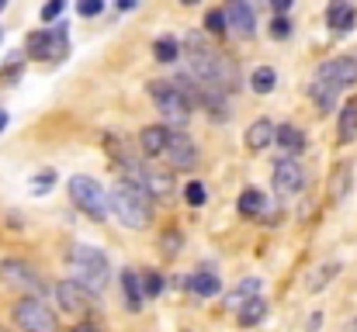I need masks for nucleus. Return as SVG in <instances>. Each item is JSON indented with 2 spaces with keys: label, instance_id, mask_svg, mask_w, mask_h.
<instances>
[{
  "label": "nucleus",
  "instance_id": "nucleus-1",
  "mask_svg": "<svg viewBox=\"0 0 357 332\" xmlns=\"http://www.w3.org/2000/svg\"><path fill=\"white\" fill-rule=\"evenodd\" d=\"M184 49H188L191 73H195L202 84H208V87H215V90H222V94H229V90L239 87V66L226 52L208 49L198 35H191V38L184 42Z\"/></svg>",
  "mask_w": 357,
  "mask_h": 332
},
{
  "label": "nucleus",
  "instance_id": "nucleus-2",
  "mask_svg": "<svg viewBox=\"0 0 357 332\" xmlns=\"http://www.w3.org/2000/svg\"><path fill=\"white\" fill-rule=\"evenodd\" d=\"M108 208L115 212V219L125 225V228H146L149 225V215H153V198L149 191L128 177V180H119L108 194Z\"/></svg>",
  "mask_w": 357,
  "mask_h": 332
},
{
  "label": "nucleus",
  "instance_id": "nucleus-3",
  "mask_svg": "<svg viewBox=\"0 0 357 332\" xmlns=\"http://www.w3.org/2000/svg\"><path fill=\"white\" fill-rule=\"evenodd\" d=\"M66 263H70V270H73V280L77 284H84L87 291H105L108 287V280H112V267H108V256L98 249V246H87V242H80V246H73L70 253H66Z\"/></svg>",
  "mask_w": 357,
  "mask_h": 332
},
{
  "label": "nucleus",
  "instance_id": "nucleus-4",
  "mask_svg": "<svg viewBox=\"0 0 357 332\" xmlns=\"http://www.w3.org/2000/svg\"><path fill=\"white\" fill-rule=\"evenodd\" d=\"M146 94L156 101V108L163 111V118H167V125H188V118H191V101L177 90V84L174 80H149L146 84Z\"/></svg>",
  "mask_w": 357,
  "mask_h": 332
},
{
  "label": "nucleus",
  "instance_id": "nucleus-5",
  "mask_svg": "<svg viewBox=\"0 0 357 332\" xmlns=\"http://www.w3.org/2000/svg\"><path fill=\"white\" fill-rule=\"evenodd\" d=\"M70 201H73V208H80L94 221H105V215H108V198L94 177H84V173L70 177Z\"/></svg>",
  "mask_w": 357,
  "mask_h": 332
},
{
  "label": "nucleus",
  "instance_id": "nucleus-6",
  "mask_svg": "<svg viewBox=\"0 0 357 332\" xmlns=\"http://www.w3.org/2000/svg\"><path fill=\"white\" fill-rule=\"evenodd\" d=\"M10 315H14L17 329H24V332H59L56 312H52L42 298H21Z\"/></svg>",
  "mask_w": 357,
  "mask_h": 332
},
{
  "label": "nucleus",
  "instance_id": "nucleus-7",
  "mask_svg": "<svg viewBox=\"0 0 357 332\" xmlns=\"http://www.w3.org/2000/svg\"><path fill=\"white\" fill-rule=\"evenodd\" d=\"M0 280L7 287H17V291L31 294V298H42L49 291V284L42 280V274L31 263H24V260H3L0 263Z\"/></svg>",
  "mask_w": 357,
  "mask_h": 332
},
{
  "label": "nucleus",
  "instance_id": "nucleus-8",
  "mask_svg": "<svg viewBox=\"0 0 357 332\" xmlns=\"http://www.w3.org/2000/svg\"><path fill=\"white\" fill-rule=\"evenodd\" d=\"M163 156H167L170 166H177V170H195V166H198V145L191 142V135H188L184 128H167Z\"/></svg>",
  "mask_w": 357,
  "mask_h": 332
},
{
  "label": "nucleus",
  "instance_id": "nucleus-9",
  "mask_svg": "<svg viewBox=\"0 0 357 332\" xmlns=\"http://www.w3.org/2000/svg\"><path fill=\"white\" fill-rule=\"evenodd\" d=\"M274 191L281 198H295L305 191V166L298 159H281L274 166Z\"/></svg>",
  "mask_w": 357,
  "mask_h": 332
},
{
  "label": "nucleus",
  "instance_id": "nucleus-10",
  "mask_svg": "<svg viewBox=\"0 0 357 332\" xmlns=\"http://www.w3.org/2000/svg\"><path fill=\"white\" fill-rule=\"evenodd\" d=\"M139 184L149 191V198H160V201H170L177 194V184H174V173L170 170H160V166H139L135 170Z\"/></svg>",
  "mask_w": 357,
  "mask_h": 332
},
{
  "label": "nucleus",
  "instance_id": "nucleus-11",
  "mask_svg": "<svg viewBox=\"0 0 357 332\" xmlns=\"http://www.w3.org/2000/svg\"><path fill=\"white\" fill-rule=\"evenodd\" d=\"M56 301L63 305V312H91V305H94V291H87L84 284H77L73 277L70 280H59L56 284Z\"/></svg>",
  "mask_w": 357,
  "mask_h": 332
},
{
  "label": "nucleus",
  "instance_id": "nucleus-12",
  "mask_svg": "<svg viewBox=\"0 0 357 332\" xmlns=\"http://www.w3.org/2000/svg\"><path fill=\"white\" fill-rule=\"evenodd\" d=\"M316 77H323V80H330V84H337V87L344 90V87L357 84V59H354V56H337V59H326V63L316 70Z\"/></svg>",
  "mask_w": 357,
  "mask_h": 332
},
{
  "label": "nucleus",
  "instance_id": "nucleus-13",
  "mask_svg": "<svg viewBox=\"0 0 357 332\" xmlns=\"http://www.w3.org/2000/svg\"><path fill=\"white\" fill-rule=\"evenodd\" d=\"M226 28H233L236 35L243 38H250L253 35V28H257V14H253V7H250V0H226Z\"/></svg>",
  "mask_w": 357,
  "mask_h": 332
},
{
  "label": "nucleus",
  "instance_id": "nucleus-14",
  "mask_svg": "<svg viewBox=\"0 0 357 332\" xmlns=\"http://www.w3.org/2000/svg\"><path fill=\"white\" fill-rule=\"evenodd\" d=\"M354 21H357V7L351 0H330V7H326V24H330L337 35L351 31Z\"/></svg>",
  "mask_w": 357,
  "mask_h": 332
},
{
  "label": "nucleus",
  "instance_id": "nucleus-15",
  "mask_svg": "<svg viewBox=\"0 0 357 332\" xmlns=\"http://www.w3.org/2000/svg\"><path fill=\"white\" fill-rule=\"evenodd\" d=\"M181 287L191 291V294H198V298H215L222 291V280L215 274H208V270H198L191 277H181Z\"/></svg>",
  "mask_w": 357,
  "mask_h": 332
},
{
  "label": "nucleus",
  "instance_id": "nucleus-16",
  "mask_svg": "<svg viewBox=\"0 0 357 332\" xmlns=\"http://www.w3.org/2000/svg\"><path fill=\"white\" fill-rule=\"evenodd\" d=\"M167 128H170V125H146V128L139 132V149H142V156H149V159L163 156V145H167Z\"/></svg>",
  "mask_w": 357,
  "mask_h": 332
},
{
  "label": "nucleus",
  "instance_id": "nucleus-17",
  "mask_svg": "<svg viewBox=\"0 0 357 332\" xmlns=\"http://www.w3.org/2000/svg\"><path fill=\"white\" fill-rule=\"evenodd\" d=\"M309 97H312V104L323 111H333L337 108V97H340V87L337 84H330V80H323V77H316L312 84H309Z\"/></svg>",
  "mask_w": 357,
  "mask_h": 332
},
{
  "label": "nucleus",
  "instance_id": "nucleus-18",
  "mask_svg": "<svg viewBox=\"0 0 357 332\" xmlns=\"http://www.w3.org/2000/svg\"><path fill=\"white\" fill-rule=\"evenodd\" d=\"M271 142H274V121H271V118H257V121L246 128V149H250V152H264Z\"/></svg>",
  "mask_w": 357,
  "mask_h": 332
},
{
  "label": "nucleus",
  "instance_id": "nucleus-19",
  "mask_svg": "<svg viewBox=\"0 0 357 332\" xmlns=\"http://www.w3.org/2000/svg\"><path fill=\"white\" fill-rule=\"evenodd\" d=\"M274 142H278L284 152H302V149H305V132H302L298 125L284 121V125H274Z\"/></svg>",
  "mask_w": 357,
  "mask_h": 332
},
{
  "label": "nucleus",
  "instance_id": "nucleus-20",
  "mask_svg": "<svg viewBox=\"0 0 357 332\" xmlns=\"http://www.w3.org/2000/svg\"><path fill=\"white\" fill-rule=\"evenodd\" d=\"M121 294H125V308L128 312H142V280H139V274L135 270H125L121 274Z\"/></svg>",
  "mask_w": 357,
  "mask_h": 332
},
{
  "label": "nucleus",
  "instance_id": "nucleus-21",
  "mask_svg": "<svg viewBox=\"0 0 357 332\" xmlns=\"http://www.w3.org/2000/svg\"><path fill=\"white\" fill-rule=\"evenodd\" d=\"M351 184H354V170H351V163H337V170H333V177H330V198L340 205V201L351 194Z\"/></svg>",
  "mask_w": 357,
  "mask_h": 332
},
{
  "label": "nucleus",
  "instance_id": "nucleus-22",
  "mask_svg": "<svg viewBox=\"0 0 357 332\" xmlns=\"http://www.w3.org/2000/svg\"><path fill=\"white\" fill-rule=\"evenodd\" d=\"M337 135L340 142H354L357 139V94L340 108V121H337Z\"/></svg>",
  "mask_w": 357,
  "mask_h": 332
},
{
  "label": "nucleus",
  "instance_id": "nucleus-23",
  "mask_svg": "<svg viewBox=\"0 0 357 332\" xmlns=\"http://www.w3.org/2000/svg\"><path fill=\"white\" fill-rule=\"evenodd\" d=\"M264 315H267V301L260 298V294H253L246 305H239L236 308V319L243 329H250V326H257V322H264Z\"/></svg>",
  "mask_w": 357,
  "mask_h": 332
},
{
  "label": "nucleus",
  "instance_id": "nucleus-24",
  "mask_svg": "<svg viewBox=\"0 0 357 332\" xmlns=\"http://www.w3.org/2000/svg\"><path fill=\"white\" fill-rule=\"evenodd\" d=\"M253 294H260V277H246L243 284H236V287L226 294V308H229V312H236L239 305H246Z\"/></svg>",
  "mask_w": 357,
  "mask_h": 332
},
{
  "label": "nucleus",
  "instance_id": "nucleus-25",
  "mask_svg": "<svg viewBox=\"0 0 357 332\" xmlns=\"http://www.w3.org/2000/svg\"><path fill=\"white\" fill-rule=\"evenodd\" d=\"M24 56H28V59H38V63L49 59V31H45V28H42V31H31V35L24 38Z\"/></svg>",
  "mask_w": 357,
  "mask_h": 332
},
{
  "label": "nucleus",
  "instance_id": "nucleus-26",
  "mask_svg": "<svg viewBox=\"0 0 357 332\" xmlns=\"http://www.w3.org/2000/svg\"><path fill=\"white\" fill-rule=\"evenodd\" d=\"M264 205H267V198H264L260 191H253V187H250V191H243V194H239L236 212L239 215H246V219H253V215H260V212H264Z\"/></svg>",
  "mask_w": 357,
  "mask_h": 332
},
{
  "label": "nucleus",
  "instance_id": "nucleus-27",
  "mask_svg": "<svg viewBox=\"0 0 357 332\" xmlns=\"http://www.w3.org/2000/svg\"><path fill=\"white\" fill-rule=\"evenodd\" d=\"M250 87H253V94H271L278 87V73L271 66H257L253 77H250Z\"/></svg>",
  "mask_w": 357,
  "mask_h": 332
},
{
  "label": "nucleus",
  "instance_id": "nucleus-28",
  "mask_svg": "<svg viewBox=\"0 0 357 332\" xmlns=\"http://www.w3.org/2000/svg\"><path fill=\"white\" fill-rule=\"evenodd\" d=\"M153 56H156V63H174V59L181 56V45H177V38H170V35L156 38V42H153Z\"/></svg>",
  "mask_w": 357,
  "mask_h": 332
},
{
  "label": "nucleus",
  "instance_id": "nucleus-29",
  "mask_svg": "<svg viewBox=\"0 0 357 332\" xmlns=\"http://www.w3.org/2000/svg\"><path fill=\"white\" fill-rule=\"evenodd\" d=\"M337 274H340V263H326V267L312 270V277H309V284H305V287H309V291L316 294V291H323V287H326V284H330V280H333Z\"/></svg>",
  "mask_w": 357,
  "mask_h": 332
},
{
  "label": "nucleus",
  "instance_id": "nucleus-30",
  "mask_svg": "<svg viewBox=\"0 0 357 332\" xmlns=\"http://www.w3.org/2000/svg\"><path fill=\"white\" fill-rule=\"evenodd\" d=\"M66 56V24H56L52 31H49V59H63Z\"/></svg>",
  "mask_w": 357,
  "mask_h": 332
},
{
  "label": "nucleus",
  "instance_id": "nucleus-31",
  "mask_svg": "<svg viewBox=\"0 0 357 332\" xmlns=\"http://www.w3.org/2000/svg\"><path fill=\"white\" fill-rule=\"evenodd\" d=\"M21 73H24V52H10L7 66L0 70V80H3V84H17Z\"/></svg>",
  "mask_w": 357,
  "mask_h": 332
},
{
  "label": "nucleus",
  "instance_id": "nucleus-32",
  "mask_svg": "<svg viewBox=\"0 0 357 332\" xmlns=\"http://www.w3.org/2000/svg\"><path fill=\"white\" fill-rule=\"evenodd\" d=\"M139 280H142V294H146V298H160V294H163V287H167L163 274H156V270L139 274Z\"/></svg>",
  "mask_w": 357,
  "mask_h": 332
},
{
  "label": "nucleus",
  "instance_id": "nucleus-33",
  "mask_svg": "<svg viewBox=\"0 0 357 332\" xmlns=\"http://www.w3.org/2000/svg\"><path fill=\"white\" fill-rule=\"evenodd\" d=\"M160 246H163V256H170V260H174V256L184 249V235H181L177 228H170V232H163V235H160Z\"/></svg>",
  "mask_w": 357,
  "mask_h": 332
},
{
  "label": "nucleus",
  "instance_id": "nucleus-34",
  "mask_svg": "<svg viewBox=\"0 0 357 332\" xmlns=\"http://www.w3.org/2000/svg\"><path fill=\"white\" fill-rule=\"evenodd\" d=\"M205 31L215 35V38L226 35V14H222V10H208V14H205Z\"/></svg>",
  "mask_w": 357,
  "mask_h": 332
},
{
  "label": "nucleus",
  "instance_id": "nucleus-35",
  "mask_svg": "<svg viewBox=\"0 0 357 332\" xmlns=\"http://www.w3.org/2000/svg\"><path fill=\"white\" fill-rule=\"evenodd\" d=\"M52 184H56V170L35 173V177H31V194H35V198H42V194H45V191L52 187Z\"/></svg>",
  "mask_w": 357,
  "mask_h": 332
},
{
  "label": "nucleus",
  "instance_id": "nucleus-36",
  "mask_svg": "<svg viewBox=\"0 0 357 332\" xmlns=\"http://www.w3.org/2000/svg\"><path fill=\"white\" fill-rule=\"evenodd\" d=\"M205 198H208V194H205V184L191 180V184L184 187V201H188L191 208H202V205H205Z\"/></svg>",
  "mask_w": 357,
  "mask_h": 332
},
{
  "label": "nucleus",
  "instance_id": "nucleus-37",
  "mask_svg": "<svg viewBox=\"0 0 357 332\" xmlns=\"http://www.w3.org/2000/svg\"><path fill=\"white\" fill-rule=\"evenodd\" d=\"M105 10V0H77V14L80 17H94Z\"/></svg>",
  "mask_w": 357,
  "mask_h": 332
},
{
  "label": "nucleus",
  "instance_id": "nucleus-38",
  "mask_svg": "<svg viewBox=\"0 0 357 332\" xmlns=\"http://www.w3.org/2000/svg\"><path fill=\"white\" fill-rule=\"evenodd\" d=\"M271 35H274V38H288V35H291V21H288L284 14H278V17L271 21Z\"/></svg>",
  "mask_w": 357,
  "mask_h": 332
},
{
  "label": "nucleus",
  "instance_id": "nucleus-39",
  "mask_svg": "<svg viewBox=\"0 0 357 332\" xmlns=\"http://www.w3.org/2000/svg\"><path fill=\"white\" fill-rule=\"evenodd\" d=\"M63 7H66V0H49V3L42 7V21H56V17L63 14Z\"/></svg>",
  "mask_w": 357,
  "mask_h": 332
},
{
  "label": "nucleus",
  "instance_id": "nucleus-40",
  "mask_svg": "<svg viewBox=\"0 0 357 332\" xmlns=\"http://www.w3.org/2000/svg\"><path fill=\"white\" fill-rule=\"evenodd\" d=\"M271 7H274L278 14H288V10L295 7V0H271Z\"/></svg>",
  "mask_w": 357,
  "mask_h": 332
},
{
  "label": "nucleus",
  "instance_id": "nucleus-41",
  "mask_svg": "<svg viewBox=\"0 0 357 332\" xmlns=\"http://www.w3.org/2000/svg\"><path fill=\"white\" fill-rule=\"evenodd\" d=\"M70 332H101V326H94V322H77Z\"/></svg>",
  "mask_w": 357,
  "mask_h": 332
},
{
  "label": "nucleus",
  "instance_id": "nucleus-42",
  "mask_svg": "<svg viewBox=\"0 0 357 332\" xmlns=\"http://www.w3.org/2000/svg\"><path fill=\"white\" fill-rule=\"evenodd\" d=\"M135 3H139V0H119V10H132Z\"/></svg>",
  "mask_w": 357,
  "mask_h": 332
},
{
  "label": "nucleus",
  "instance_id": "nucleus-43",
  "mask_svg": "<svg viewBox=\"0 0 357 332\" xmlns=\"http://www.w3.org/2000/svg\"><path fill=\"white\" fill-rule=\"evenodd\" d=\"M3 128H7V111L0 108V132H3Z\"/></svg>",
  "mask_w": 357,
  "mask_h": 332
},
{
  "label": "nucleus",
  "instance_id": "nucleus-44",
  "mask_svg": "<svg viewBox=\"0 0 357 332\" xmlns=\"http://www.w3.org/2000/svg\"><path fill=\"white\" fill-rule=\"evenodd\" d=\"M181 3H184V7H195V3H202V0H181Z\"/></svg>",
  "mask_w": 357,
  "mask_h": 332
},
{
  "label": "nucleus",
  "instance_id": "nucleus-45",
  "mask_svg": "<svg viewBox=\"0 0 357 332\" xmlns=\"http://www.w3.org/2000/svg\"><path fill=\"white\" fill-rule=\"evenodd\" d=\"M347 332H357V319H351V326H347Z\"/></svg>",
  "mask_w": 357,
  "mask_h": 332
},
{
  "label": "nucleus",
  "instance_id": "nucleus-46",
  "mask_svg": "<svg viewBox=\"0 0 357 332\" xmlns=\"http://www.w3.org/2000/svg\"><path fill=\"white\" fill-rule=\"evenodd\" d=\"M3 7H7V0H0V10H3Z\"/></svg>",
  "mask_w": 357,
  "mask_h": 332
},
{
  "label": "nucleus",
  "instance_id": "nucleus-47",
  "mask_svg": "<svg viewBox=\"0 0 357 332\" xmlns=\"http://www.w3.org/2000/svg\"><path fill=\"white\" fill-rule=\"evenodd\" d=\"M0 332H7V329H0Z\"/></svg>",
  "mask_w": 357,
  "mask_h": 332
}]
</instances>
